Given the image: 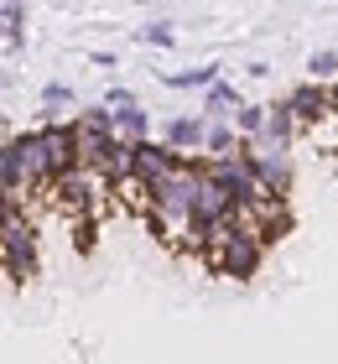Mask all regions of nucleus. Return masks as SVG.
I'll list each match as a JSON object with an SVG mask.
<instances>
[{"instance_id": "21", "label": "nucleus", "mask_w": 338, "mask_h": 364, "mask_svg": "<svg viewBox=\"0 0 338 364\" xmlns=\"http://www.w3.org/2000/svg\"><path fill=\"white\" fill-rule=\"evenodd\" d=\"M135 42L141 47H172L177 31H172V21H151V26H135Z\"/></svg>"}, {"instance_id": "20", "label": "nucleus", "mask_w": 338, "mask_h": 364, "mask_svg": "<svg viewBox=\"0 0 338 364\" xmlns=\"http://www.w3.org/2000/svg\"><path fill=\"white\" fill-rule=\"evenodd\" d=\"M307 78H317V84H333V78H338V47H323V53L307 58Z\"/></svg>"}, {"instance_id": "16", "label": "nucleus", "mask_w": 338, "mask_h": 364, "mask_svg": "<svg viewBox=\"0 0 338 364\" xmlns=\"http://www.w3.org/2000/svg\"><path fill=\"white\" fill-rule=\"evenodd\" d=\"M240 146H245L240 130H234L229 120H213V125H208V146H203V156H234Z\"/></svg>"}, {"instance_id": "14", "label": "nucleus", "mask_w": 338, "mask_h": 364, "mask_svg": "<svg viewBox=\"0 0 338 364\" xmlns=\"http://www.w3.org/2000/svg\"><path fill=\"white\" fill-rule=\"evenodd\" d=\"M218 78H224V63H203V68H182V73H167L162 84L167 89H208V84H218Z\"/></svg>"}, {"instance_id": "8", "label": "nucleus", "mask_w": 338, "mask_h": 364, "mask_svg": "<svg viewBox=\"0 0 338 364\" xmlns=\"http://www.w3.org/2000/svg\"><path fill=\"white\" fill-rule=\"evenodd\" d=\"M182 167V151L177 146H167V141H135V182H146V188H157L162 177H172Z\"/></svg>"}, {"instance_id": "23", "label": "nucleus", "mask_w": 338, "mask_h": 364, "mask_svg": "<svg viewBox=\"0 0 338 364\" xmlns=\"http://www.w3.org/2000/svg\"><path fill=\"white\" fill-rule=\"evenodd\" d=\"M328 94H333V120H338V78H333V84H328Z\"/></svg>"}, {"instance_id": "17", "label": "nucleus", "mask_w": 338, "mask_h": 364, "mask_svg": "<svg viewBox=\"0 0 338 364\" xmlns=\"http://www.w3.org/2000/svg\"><path fill=\"white\" fill-rule=\"evenodd\" d=\"M115 130H120L125 141H146V136H151V109H141V105L115 109Z\"/></svg>"}, {"instance_id": "9", "label": "nucleus", "mask_w": 338, "mask_h": 364, "mask_svg": "<svg viewBox=\"0 0 338 364\" xmlns=\"http://www.w3.org/2000/svg\"><path fill=\"white\" fill-rule=\"evenodd\" d=\"M208 114L203 109H193V114H172V120L162 125V141L167 146H177V151H203L208 146Z\"/></svg>"}, {"instance_id": "18", "label": "nucleus", "mask_w": 338, "mask_h": 364, "mask_svg": "<svg viewBox=\"0 0 338 364\" xmlns=\"http://www.w3.org/2000/svg\"><path fill=\"white\" fill-rule=\"evenodd\" d=\"M270 136H281V141H297V130H302V120H297V109H292V99H276L270 105Z\"/></svg>"}, {"instance_id": "22", "label": "nucleus", "mask_w": 338, "mask_h": 364, "mask_svg": "<svg viewBox=\"0 0 338 364\" xmlns=\"http://www.w3.org/2000/svg\"><path fill=\"white\" fill-rule=\"evenodd\" d=\"M105 105H110V109H130V105H135V94H130V89H110V94H105Z\"/></svg>"}, {"instance_id": "12", "label": "nucleus", "mask_w": 338, "mask_h": 364, "mask_svg": "<svg viewBox=\"0 0 338 364\" xmlns=\"http://www.w3.org/2000/svg\"><path fill=\"white\" fill-rule=\"evenodd\" d=\"M0 37H6V58L16 63L26 47V0H0Z\"/></svg>"}, {"instance_id": "7", "label": "nucleus", "mask_w": 338, "mask_h": 364, "mask_svg": "<svg viewBox=\"0 0 338 364\" xmlns=\"http://www.w3.org/2000/svg\"><path fill=\"white\" fill-rule=\"evenodd\" d=\"M42 151H47V167H53V177H68V172H78L83 161H78V125H73V114L68 120H42ZM58 188V182H53Z\"/></svg>"}, {"instance_id": "5", "label": "nucleus", "mask_w": 338, "mask_h": 364, "mask_svg": "<svg viewBox=\"0 0 338 364\" xmlns=\"http://www.w3.org/2000/svg\"><path fill=\"white\" fill-rule=\"evenodd\" d=\"M53 198H58V208L68 213V219H94V213L105 208V198H110V182L99 172H89V167H78V172L58 177Z\"/></svg>"}, {"instance_id": "10", "label": "nucleus", "mask_w": 338, "mask_h": 364, "mask_svg": "<svg viewBox=\"0 0 338 364\" xmlns=\"http://www.w3.org/2000/svg\"><path fill=\"white\" fill-rule=\"evenodd\" d=\"M286 99H292V109H297L302 125H323V120H333V94H328V84H317V78L297 84Z\"/></svg>"}, {"instance_id": "4", "label": "nucleus", "mask_w": 338, "mask_h": 364, "mask_svg": "<svg viewBox=\"0 0 338 364\" xmlns=\"http://www.w3.org/2000/svg\"><path fill=\"white\" fill-rule=\"evenodd\" d=\"M245 156L255 161L260 188H265V193H276V198L292 193V182H297V167H292V141H281V136H270V130H260L255 141H245Z\"/></svg>"}, {"instance_id": "1", "label": "nucleus", "mask_w": 338, "mask_h": 364, "mask_svg": "<svg viewBox=\"0 0 338 364\" xmlns=\"http://www.w3.org/2000/svg\"><path fill=\"white\" fill-rule=\"evenodd\" d=\"M198 182H203V151H182V167L151 188L146 219H151V229H157L167 245H182V229H188V219H193Z\"/></svg>"}, {"instance_id": "3", "label": "nucleus", "mask_w": 338, "mask_h": 364, "mask_svg": "<svg viewBox=\"0 0 338 364\" xmlns=\"http://www.w3.org/2000/svg\"><path fill=\"white\" fill-rule=\"evenodd\" d=\"M0 255H6V281L26 287L37 276V229L21 219V198H6V235H0Z\"/></svg>"}, {"instance_id": "13", "label": "nucleus", "mask_w": 338, "mask_h": 364, "mask_svg": "<svg viewBox=\"0 0 338 364\" xmlns=\"http://www.w3.org/2000/svg\"><path fill=\"white\" fill-rule=\"evenodd\" d=\"M73 125L83 130V136H120L115 130V109L99 99V105H83V109H73Z\"/></svg>"}, {"instance_id": "11", "label": "nucleus", "mask_w": 338, "mask_h": 364, "mask_svg": "<svg viewBox=\"0 0 338 364\" xmlns=\"http://www.w3.org/2000/svg\"><path fill=\"white\" fill-rule=\"evenodd\" d=\"M198 109L208 114V120H229L234 125V114L245 109V94L229 84V78H218V84H208L203 89V99H198Z\"/></svg>"}, {"instance_id": "15", "label": "nucleus", "mask_w": 338, "mask_h": 364, "mask_svg": "<svg viewBox=\"0 0 338 364\" xmlns=\"http://www.w3.org/2000/svg\"><path fill=\"white\" fill-rule=\"evenodd\" d=\"M42 120H68L73 114V105H78V94L68 89V84H42Z\"/></svg>"}, {"instance_id": "6", "label": "nucleus", "mask_w": 338, "mask_h": 364, "mask_svg": "<svg viewBox=\"0 0 338 364\" xmlns=\"http://www.w3.org/2000/svg\"><path fill=\"white\" fill-rule=\"evenodd\" d=\"M203 167H208V177H218L229 188V198L240 208H250V203H260L265 198V188H260V172H255V161L245 156V146L234 156H203Z\"/></svg>"}, {"instance_id": "19", "label": "nucleus", "mask_w": 338, "mask_h": 364, "mask_svg": "<svg viewBox=\"0 0 338 364\" xmlns=\"http://www.w3.org/2000/svg\"><path fill=\"white\" fill-rule=\"evenodd\" d=\"M265 125H270V105H250V99H245V109L234 114V130H240L245 141H255Z\"/></svg>"}, {"instance_id": "2", "label": "nucleus", "mask_w": 338, "mask_h": 364, "mask_svg": "<svg viewBox=\"0 0 338 364\" xmlns=\"http://www.w3.org/2000/svg\"><path fill=\"white\" fill-rule=\"evenodd\" d=\"M265 250H270V245L260 240V229L245 224L240 213H234L229 224H218L213 235H208V245H203L198 260L213 276H224V281H255L260 266H265Z\"/></svg>"}]
</instances>
